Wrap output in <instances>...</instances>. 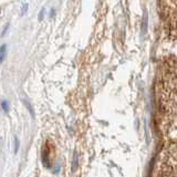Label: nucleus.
<instances>
[{
    "label": "nucleus",
    "mask_w": 177,
    "mask_h": 177,
    "mask_svg": "<svg viewBox=\"0 0 177 177\" xmlns=\"http://www.w3.org/2000/svg\"><path fill=\"white\" fill-rule=\"evenodd\" d=\"M6 52H7V46H6V44H2V46L0 47V63L5 60Z\"/></svg>",
    "instance_id": "2"
},
{
    "label": "nucleus",
    "mask_w": 177,
    "mask_h": 177,
    "mask_svg": "<svg viewBox=\"0 0 177 177\" xmlns=\"http://www.w3.org/2000/svg\"><path fill=\"white\" fill-rule=\"evenodd\" d=\"M1 105H2V109L5 110V111H8V110H9V106H8V102H7V101H4V102L1 103Z\"/></svg>",
    "instance_id": "4"
},
{
    "label": "nucleus",
    "mask_w": 177,
    "mask_h": 177,
    "mask_svg": "<svg viewBox=\"0 0 177 177\" xmlns=\"http://www.w3.org/2000/svg\"><path fill=\"white\" fill-rule=\"evenodd\" d=\"M19 150V140L18 137L16 136L14 137V153H17Z\"/></svg>",
    "instance_id": "3"
},
{
    "label": "nucleus",
    "mask_w": 177,
    "mask_h": 177,
    "mask_svg": "<svg viewBox=\"0 0 177 177\" xmlns=\"http://www.w3.org/2000/svg\"><path fill=\"white\" fill-rule=\"evenodd\" d=\"M77 152H74V154H73V158H72V172H75L77 169Z\"/></svg>",
    "instance_id": "1"
}]
</instances>
